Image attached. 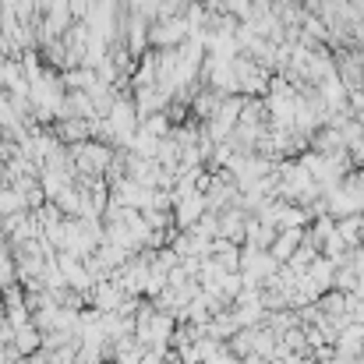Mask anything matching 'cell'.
<instances>
[{"label":"cell","instance_id":"2","mask_svg":"<svg viewBox=\"0 0 364 364\" xmlns=\"http://www.w3.org/2000/svg\"><path fill=\"white\" fill-rule=\"evenodd\" d=\"M50 131L57 134L60 145H82V141H92V121H57V124H50Z\"/></svg>","mask_w":364,"mask_h":364},{"label":"cell","instance_id":"5","mask_svg":"<svg viewBox=\"0 0 364 364\" xmlns=\"http://www.w3.org/2000/svg\"><path fill=\"white\" fill-rule=\"evenodd\" d=\"M0 7H18V0H0Z\"/></svg>","mask_w":364,"mask_h":364},{"label":"cell","instance_id":"4","mask_svg":"<svg viewBox=\"0 0 364 364\" xmlns=\"http://www.w3.org/2000/svg\"><path fill=\"white\" fill-rule=\"evenodd\" d=\"M96 85H100V78H96L92 68H71V71H64V89L68 92H89Z\"/></svg>","mask_w":364,"mask_h":364},{"label":"cell","instance_id":"1","mask_svg":"<svg viewBox=\"0 0 364 364\" xmlns=\"http://www.w3.org/2000/svg\"><path fill=\"white\" fill-rule=\"evenodd\" d=\"M71 156H75V170L78 177H89V181H100L110 166H114V149L103 145V141H82V145H68Z\"/></svg>","mask_w":364,"mask_h":364},{"label":"cell","instance_id":"3","mask_svg":"<svg viewBox=\"0 0 364 364\" xmlns=\"http://www.w3.org/2000/svg\"><path fill=\"white\" fill-rule=\"evenodd\" d=\"M11 347L21 354V358H32V354H39L43 350V333L28 322V326H21V329H14V340H11Z\"/></svg>","mask_w":364,"mask_h":364}]
</instances>
